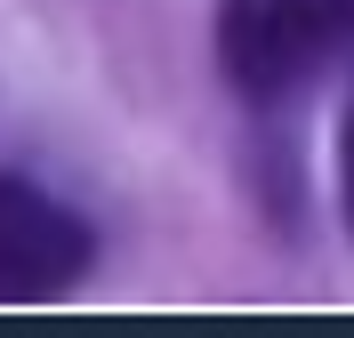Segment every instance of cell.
Instances as JSON below:
<instances>
[{
	"instance_id": "1",
	"label": "cell",
	"mask_w": 354,
	"mask_h": 338,
	"mask_svg": "<svg viewBox=\"0 0 354 338\" xmlns=\"http://www.w3.org/2000/svg\"><path fill=\"white\" fill-rule=\"evenodd\" d=\"M354 57V0H225L218 65L250 105H282Z\"/></svg>"
},
{
	"instance_id": "2",
	"label": "cell",
	"mask_w": 354,
	"mask_h": 338,
	"mask_svg": "<svg viewBox=\"0 0 354 338\" xmlns=\"http://www.w3.org/2000/svg\"><path fill=\"white\" fill-rule=\"evenodd\" d=\"M97 258V234L65 202H48L41 185L0 178V306L65 298Z\"/></svg>"
},
{
	"instance_id": "3",
	"label": "cell",
	"mask_w": 354,
	"mask_h": 338,
	"mask_svg": "<svg viewBox=\"0 0 354 338\" xmlns=\"http://www.w3.org/2000/svg\"><path fill=\"white\" fill-rule=\"evenodd\" d=\"M338 185H346V225H354V105H346V137H338Z\"/></svg>"
}]
</instances>
